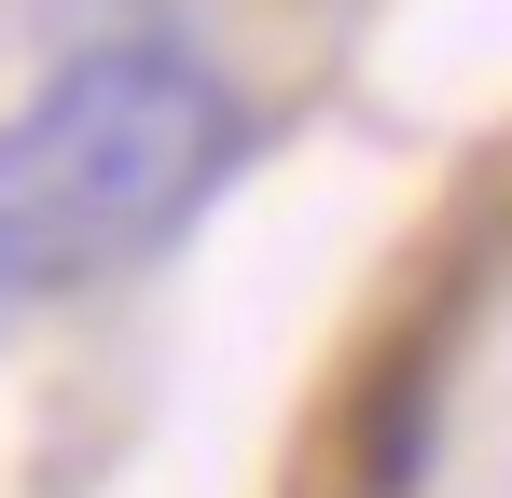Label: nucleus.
I'll return each instance as SVG.
<instances>
[{
  "label": "nucleus",
  "instance_id": "f03ea898",
  "mask_svg": "<svg viewBox=\"0 0 512 498\" xmlns=\"http://www.w3.org/2000/svg\"><path fill=\"white\" fill-rule=\"evenodd\" d=\"M0 319H14V263H0Z\"/></svg>",
  "mask_w": 512,
  "mask_h": 498
},
{
  "label": "nucleus",
  "instance_id": "f257e3e1",
  "mask_svg": "<svg viewBox=\"0 0 512 498\" xmlns=\"http://www.w3.org/2000/svg\"><path fill=\"white\" fill-rule=\"evenodd\" d=\"M236 83L180 42H97L0 125V263L14 291H84L167 249L236 166Z\"/></svg>",
  "mask_w": 512,
  "mask_h": 498
}]
</instances>
